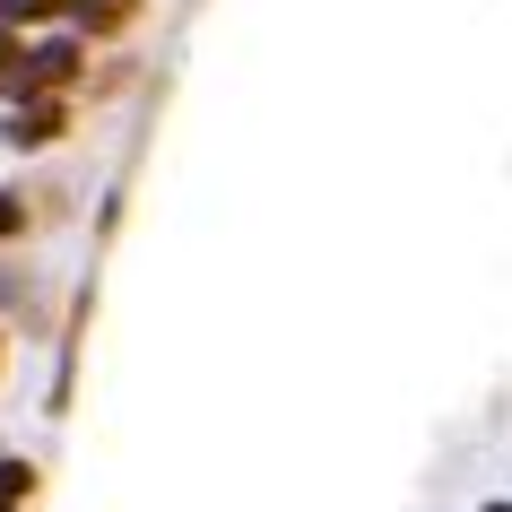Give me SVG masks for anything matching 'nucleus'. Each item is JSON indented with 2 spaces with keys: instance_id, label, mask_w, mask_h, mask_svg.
<instances>
[{
  "instance_id": "f257e3e1",
  "label": "nucleus",
  "mask_w": 512,
  "mask_h": 512,
  "mask_svg": "<svg viewBox=\"0 0 512 512\" xmlns=\"http://www.w3.org/2000/svg\"><path fill=\"white\" fill-rule=\"evenodd\" d=\"M70 70H79V44H70V35H53V44L18 53V79H9V87H70Z\"/></svg>"
},
{
  "instance_id": "7ed1b4c3",
  "label": "nucleus",
  "mask_w": 512,
  "mask_h": 512,
  "mask_svg": "<svg viewBox=\"0 0 512 512\" xmlns=\"http://www.w3.org/2000/svg\"><path fill=\"white\" fill-rule=\"evenodd\" d=\"M61 9H79V0H0V27H44Z\"/></svg>"
},
{
  "instance_id": "0eeeda50",
  "label": "nucleus",
  "mask_w": 512,
  "mask_h": 512,
  "mask_svg": "<svg viewBox=\"0 0 512 512\" xmlns=\"http://www.w3.org/2000/svg\"><path fill=\"white\" fill-rule=\"evenodd\" d=\"M0 235H18V200L9 191H0Z\"/></svg>"
},
{
  "instance_id": "f03ea898",
  "label": "nucleus",
  "mask_w": 512,
  "mask_h": 512,
  "mask_svg": "<svg viewBox=\"0 0 512 512\" xmlns=\"http://www.w3.org/2000/svg\"><path fill=\"white\" fill-rule=\"evenodd\" d=\"M61 139V105H18L9 113V148H53Z\"/></svg>"
},
{
  "instance_id": "6e6552de",
  "label": "nucleus",
  "mask_w": 512,
  "mask_h": 512,
  "mask_svg": "<svg viewBox=\"0 0 512 512\" xmlns=\"http://www.w3.org/2000/svg\"><path fill=\"white\" fill-rule=\"evenodd\" d=\"M486 512H512V504H486Z\"/></svg>"
},
{
  "instance_id": "39448f33",
  "label": "nucleus",
  "mask_w": 512,
  "mask_h": 512,
  "mask_svg": "<svg viewBox=\"0 0 512 512\" xmlns=\"http://www.w3.org/2000/svg\"><path fill=\"white\" fill-rule=\"evenodd\" d=\"M9 61H18V27H0V87L18 79V70H9Z\"/></svg>"
},
{
  "instance_id": "423d86ee",
  "label": "nucleus",
  "mask_w": 512,
  "mask_h": 512,
  "mask_svg": "<svg viewBox=\"0 0 512 512\" xmlns=\"http://www.w3.org/2000/svg\"><path fill=\"white\" fill-rule=\"evenodd\" d=\"M113 18H131V0H96V18H87V27H113Z\"/></svg>"
},
{
  "instance_id": "20e7f679",
  "label": "nucleus",
  "mask_w": 512,
  "mask_h": 512,
  "mask_svg": "<svg viewBox=\"0 0 512 512\" xmlns=\"http://www.w3.org/2000/svg\"><path fill=\"white\" fill-rule=\"evenodd\" d=\"M27 495H35V469L27 460H0V512H27Z\"/></svg>"
}]
</instances>
